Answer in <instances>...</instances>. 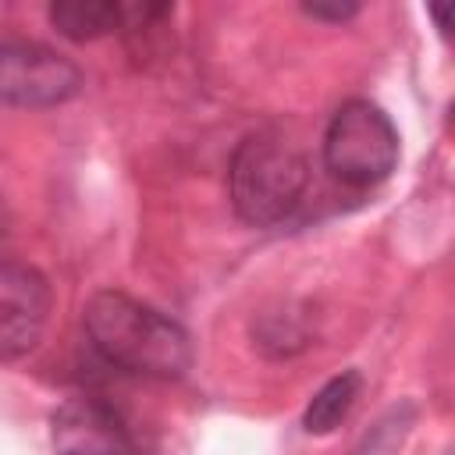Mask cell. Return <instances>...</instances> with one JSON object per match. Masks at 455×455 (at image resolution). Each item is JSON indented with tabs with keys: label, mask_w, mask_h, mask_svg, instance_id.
<instances>
[{
	"label": "cell",
	"mask_w": 455,
	"mask_h": 455,
	"mask_svg": "<svg viewBox=\"0 0 455 455\" xmlns=\"http://www.w3.org/2000/svg\"><path fill=\"white\" fill-rule=\"evenodd\" d=\"M50 302V284L36 267L0 259V355H25L39 345Z\"/></svg>",
	"instance_id": "cell-6"
},
{
	"label": "cell",
	"mask_w": 455,
	"mask_h": 455,
	"mask_svg": "<svg viewBox=\"0 0 455 455\" xmlns=\"http://www.w3.org/2000/svg\"><path fill=\"white\" fill-rule=\"evenodd\" d=\"M50 21L60 36L85 43V39H100L110 36L117 28H124V4H110V0H60L50 7Z\"/></svg>",
	"instance_id": "cell-7"
},
{
	"label": "cell",
	"mask_w": 455,
	"mask_h": 455,
	"mask_svg": "<svg viewBox=\"0 0 455 455\" xmlns=\"http://www.w3.org/2000/svg\"><path fill=\"white\" fill-rule=\"evenodd\" d=\"M306 14H313V18H327V21H345V18H352L355 14V4H306Z\"/></svg>",
	"instance_id": "cell-9"
},
{
	"label": "cell",
	"mask_w": 455,
	"mask_h": 455,
	"mask_svg": "<svg viewBox=\"0 0 455 455\" xmlns=\"http://www.w3.org/2000/svg\"><path fill=\"white\" fill-rule=\"evenodd\" d=\"M359 387H363V377H359L355 370H345V373L331 377V380L309 398V405H306V412H302V427H306L309 434H331V430L352 412V405H355V398H359Z\"/></svg>",
	"instance_id": "cell-8"
},
{
	"label": "cell",
	"mask_w": 455,
	"mask_h": 455,
	"mask_svg": "<svg viewBox=\"0 0 455 455\" xmlns=\"http://www.w3.org/2000/svg\"><path fill=\"white\" fill-rule=\"evenodd\" d=\"M4 228H7V213H4V203H0V238H4Z\"/></svg>",
	"instance_id": "cell-10"
},
{
	"label": "cell",
	"mask_w": 455,
	"mask_h": 455,
	"mask_svg": "<svg viewBox=\"0 0 455 455\" xmlns=\"http://www.w3.org/2000/svg\"><path fill=\"white\" fill-rule=\"evenodd\" d=\"M398 128L370 100L341 103L323 132V167L348 188L380 185L398 164Z\"/></svg>",
	"instance_id": "cell-3"
},
{
	"label": "cell",
	"mask_w": 455,
	"mask_h": 455,
	"mask_svg": "<svg viewBox=\"0 0 455 455\" xmlns=\"http://www.w3.org/2000/svg\"><path fill=\"white\" fill-rule=\"evenodd\" d=\"M309 188L306 153L270 132L238 142L228 164V196L235 213L252 228L281 224L295 213Z\"/></svg>",
	"instance_id": "cell-2"
},
{
	"label": "cell",
	"mask_w": 455,
	"mask_h": 455,
	"mask_svg": "<svg viewBox=\"0 0 455 455\" xmlns=\"http://www.w3.org/2000/svg\"><path fill=\"white\" fill-rule=\"evenodd\" d=\"M85 334L92 341V348L128 370V373H142V377H181L192 366V338L188 331L171 320L167 313L153 309L149 302H139L124 291H96L85 302Z\"/></svg>",
	"instance_id": "cell-1"
},
{
	"label": "cell",
	"mask_w": 455,
	"mask_h": 455,
	"mask_svg": "<svg viewBox=\"0 0 455 455\" xmlns=\"http://www.w3.org/2000/svg\"><path fill=\"white\" fill-rule=\"evenodd\" d=\"M50 441L53 455H139L121 412L92 395H75L53 412Z\"/></svg>",
	"instance_id": "cell-5"
},
{
	"label": "cell",
	"mask_w": 455,
	"mask_h": 455,
	"mask_svg": "<svg viewBox=\"0 0 455 455\" xmlns=\"http://www.w3.org/2000/svg\"><path fill=\"white\" fill-rule=\"evenodd\" d=\"M82 85V71L57 50L28 39H0V103L57 107Z\"/></svg>",
	"instance_id": "cell-4"
}]
</instances>
